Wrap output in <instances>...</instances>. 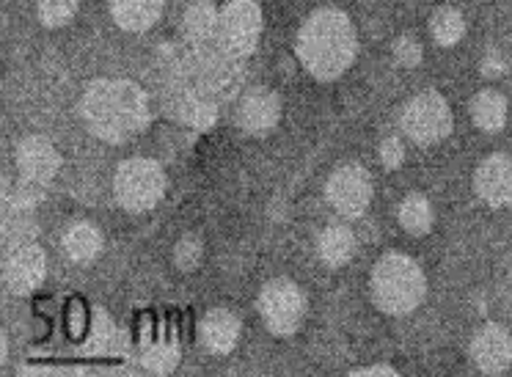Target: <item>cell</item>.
Segmentation results:
<instances>
[{"label": "cell", "mask_w": 512, "mask_h": 377, "mask_svg": "<svg viewBox=\"0 0 512 377\" xmlns=\"http://www.w3.org/2000/svg\"><path fill=\"white\" fill-rule=\"evenodd\" d=\"M61 155L56 144L45 135H28L17 146V171L28 188H45L56 179Z\"/></svg>", "instance_id": "9c48e42d"}, {"label": "cell", "mask_w": 512, "mask_h": 377, "mask_svg": "<svg viewBox=\"0 0 512 377\" xmlns=\"http://www.w3.org/2000/svg\"><path fill=\"white\" fill-rule=\"evenodd\" d=\"M455 127V116L446 102L444 94L438 91H422L416 94L405 108H402V133L411 138L413 144L433 146L449 138Z\"/></svg>", "instance_id": "5b68a950"}, {"label": "cell", "mask_w": 512, "mask_h": 377, "mask_svg": "<svg viewBox=\"0 0 512 377\" xmlns=\"http://www.w3.org/2000/svg\"><path fill=\"white\" fill-rule=\"evenodd\" d=\"M237 127L248 135H268L281 119V102L270 89H248L234 111Z\"/></svg>", "instance_id": "8fae6325"}, {"label": "cell", "mask_w": 512, "mask_h": 377, "mask_svg": "<svg viewBox=\"0 0 512 377\" xmlns=\"http://www.w3.org/2000/svg\"><path fill=\"white\" fill-rule=\"evenodd\" d=\"M166 0H111V17L127 34H144L160 20Z\"/></svg>", "instance_id": "9a60e30c"}, {"label": "cell", "mask_w": 512, "mask_h": 377, "mask_svg": "<svg viewBox=\"0 0 512 377\" xmlns=\"http://www.w3.org/2000/svg\"><path fill=\"white\" fill-rule=\"evenodd\" d=\"M397 218H400V226L405 232L413 234V237H422V234H427L433 229V204H430V199H427L424 193H411V196L402 199Z\"/></svg>", "instance_id": "d6986e66"}, {"label": "cell", "mask_w": 512, "mask_h": 377, "mask_svg": "<svg viewBox=\"0 0 512 377\" xmlns=\"http://www.w3.org/2000/svg\"><path fill=\"white\" fill-rule=\"evenodd\" d=\"M430 34L441 47H455L466 36V17L452 6H441L430 17Z\"/></svg>", "instance_id": "44dd1931"}, {"label": "cell", "mask_w": 512, "mask_h": 377, "mask_svg": "<svg viewBox=\"0 0 512 377\" xmlns=\"http://www.w3.org/2000/svg\"><path fill=\"white\" fill-rule=\"evenodd\" d=\"M474 190L490 207L512 204V157L490 155L474 171Z\"/></svg>", "instance_id": "7c38bea8"}, {"label": "cell", "mask_w": 512, "mask_h": 377, "mask_svg": "<svg viewBox=\"0 0 512 377\" xmlns=\"http://www.w3.org/2000/svg\"><path fill=\"white\" fill-rule=\"evenodd\" d=\"M218 23H221V12L215 9V3H210V0H196V3H190L188 12H185V34L193 42H204V39L218 34Z\"/></svg>", "instance_id": "ffe728a7"}, {"label": "cell", "mask_w": 512, "mask_h": 377, "mask_svg": "<svg viewBox=\"0 0 512 377\" xmlns=\"http://www.w3.org/2000/svg\"><path fill=\"white\" fill-rule=\"evenodd\" d=\"M325 196L342 218H361L372 204V177L367 168L345 163L328 177Z\"/></svg>", "instance_id": "ba28073f"}, {"label": "cell", "mask_w": 512, "mask_h": 377, "mask_svg": "<svg viewBox=\"0 0 512 377\" xmlns=\"http://www.w3.org/2000/svg\"><path fill=\"white\" fill-rule=\"evenodd\" d=\"M402 160H405V146L397 135H391V138H383L380 141V163L386 168H397L402 166Z\"/></svg>", "instance_id": "d4e9b609"}, {"label": "cell", "mask_w": 512, "mask_h": 377, "mask_svg": "<svg viewBox=\"0 0 512 377\" xmlns=\"http://www.w3.org/2000/svg\"><path fill=\"white\" fill-rule=\"evenodd\" d=\"M201 254H204V248H201L199 237L185 234V237H179L177 248H174V262L179 270H193L201 262Z\"/></svg>", "instance_id": "603a6c76"}, {"label": "cell", "mask_w": 512, "mask_h": 377, "mask_svg": "<svg viewBox=\"0 0 512 377\" xmlns=\"http://www.w3.org/2000/svg\"><path fill=\"white\" fill-rule=\"evenodd\" d=\"M262 36V9L256 0H229L221 9L218 39L223 50L234 58L251 56Z\"/></svg>", "instance_id": "52a82bcc"}, {"label": "cell", "mask_w": 512, "mask_h": 377, "mask_svg": "<svg viewBox=\"0 0 512 377\" xmlns=\"http://www.w3.org/2000/svg\"><path fill=\"white\" fill-rule=\"evenodd\" d=\"M47 273L45 251L34 243H25L20 248H12V254L6 259V284L17 295L34 292Z\"/></svg>", "instance_id": "4fadbf2b"}, {"label": "cell", "mask_w": 512, "mask_h": 377, "mask_svg": "<svg viewBox=\"0 0 512 377\" xmlns=\"http://www.w3.org/2000/svg\"><path fill=\"white\" fill-rule=\"evenodd\" d=\"M201 344L210 350L212 355L232 353L237 342H240V320L234 317L229 309H212L207 317L201 320Z\"/></svg>", "instance_id": "5bb4252c"}, {"label": "cell", "mask_w": 512, "mask_h": 377, "mask_svg": "<svg viewBox=\"0 0 512 377\" xmlns=\"http://www.w3.org/2000/svg\"><path fill=\"white\" fill-rule=\"evenodd\" d=\"M507 100H504V94L493 89H482L474 94V100H471V119L477 124L479 130H485V133H499L504 130V124H507Z\"/></svg>", "instance_id": "2e32d148"}, {"label": "cell", "mask_w": 512, "mask_h": 377, "mask_svg": "<svg viewBox=\"0 0 512 377\" xmlns=\"http://www.w3.org/2000/svg\"><path fill=\"white\" fill-rule=\"evenodd\" d=\"M80 0H36V12L39 20L47 28H64L75 20Z\"/></svg>", "instance_id": "7402d4cb"}, {"label": "cell", "mask_w": 512, "mask_h": 377, "mask_svg": "<svg viewBox=\"0 0 512 377\" xmlns=\"http://www.w3.org/2000/svg\"><path fill=\"white\" fill-rule=\"evenodd\" d=\"M295 50L314 80L331 83L342 78L356 58V28L339 9H317L301 25Z\"/></svg>", "instance_id": "7a4b0ae2"}, {"label": "cell", "mask_w": 512, "mask_h": 377, "mask_svg": "<svg viewBox=\"0 0 512 377\" xmlns=\"http://www.w3.org/2000/svg\"><path fill=\"white\" fill-rule=\"evenodd\" d=\"M350 375H361V377H372V375H386V377H397L400 372L389 364H372V366H361V369H353Z\"/></svg>", "instance_id": "484cf974"}, {"label": "cell", "mask_w": 512, "mask_h": 377, "mask_svg": "<svg viewBox=\"0 0 512 377\" xmlns=\"http://www.w3.org/2000/svg\"><path fill=\"white\" fill-rule=\"evenodd\" d=\"M394 58H397V64L405 69H416L422 64L424 50L419 45V39L416 36H400L397 42H394Z\"/></svg>", "instance_id": "cb8c5ba5"}, {"label": "cell", "mask_w": 512, "mask_h": 377, "mask_svg": "<svg viewBox=\"0 0 512 377\" xmlns=\"http://www.w3.org/2000/svg\"><path fill=\"white\" fill-rule=\"evenodd\" d=\"M64 251L72 262H80V265L94 262L102 254V232L94 223H72L64 234Z\"/></svg>", "instance_id": "ac0fdd59"}, {"label": "cell", "mask_w": 512, "mask_h": 377, "mask_svg": "<svg viewBox=\"0 0 512 377\" xmlns=\"http://www.w3.org/2000/svg\"><path fill=\"white\" fill-rule=\"evenodd\" d=\"M113 193L127 212L155 210L166 193V171L152 157H130L116 168Z\"/></svg>", "instance_id": "277c9868"}, {"label": "cell", "mask_w": 512, "mask_h": 377, "mask_svg": "<svg viewBox=\"0 0 512 377\" xmlns=\"http://www.w3.org/2000/svg\"><path fill=\"white\" fill-rule=\"evenodd\" d=\"M259 314L273 336H292L306 317V298L290 278H273L259 292Z\"/></svg>", "instance_id": "8992f818"}, {"label": "cell", "mask_w": 512, "mask_h": 377, "mask_svg": "<svg viewBox=\"0 0 512 377\" xmlns=\"http://www.w3.org/2000/svg\"><path fill=\"white\" fill-rule=\"evenodd\" d=\"M372 300L383 314L405 317L424 303L427 295V276L422 265L408 254L391 251L383 254L372 267Z\"/></svg>", "instance_id": "3957f363"}, {"label": "cell", "mask_w": 512, "mask_h": 377, "mask_svg": "<svg viewBox=\"0 0 512 377\" xmlns=\"http://www.w3.org/2000/svg\"><path fill=\"white\" fill-rule=\"evenodd\" d=\"M468 355L482 375H501L512 366V333L499 322H488L474 333Z\"/></svg>", "instance_id": "30bf717a"}, {"label": "cell", "mask_w": 512, "mask_h": 377, "mask_svg": "<svg viewBox=\"0 0 512 377\" xmlns=\"http://www.w3.org/2000/svg\"><path fill=\"white\" fill-rule=\"evenodd\" d=\"M317 254L328 267L347 265L356 254V234L350 232L347 226H339V223L328 226L317 237Z\"/></svg>", "instance_id": "e0dca14e"}, {"label": "cell", "mask_w": 512, "mask_h": 377, "mask_svg": "<svg viewBox=\"0 0 512 377\" xmlns=\"http://www.w3.org/2000/svg\"><path fill=\"white\" fill-rule=\"evenodd\" d=\"M83 122L91 133L108 141L124 144L149 124V100L130 80H94L80 100Z\"/></svg>", "instance_id": "6da1fadb"}]
</instances>
